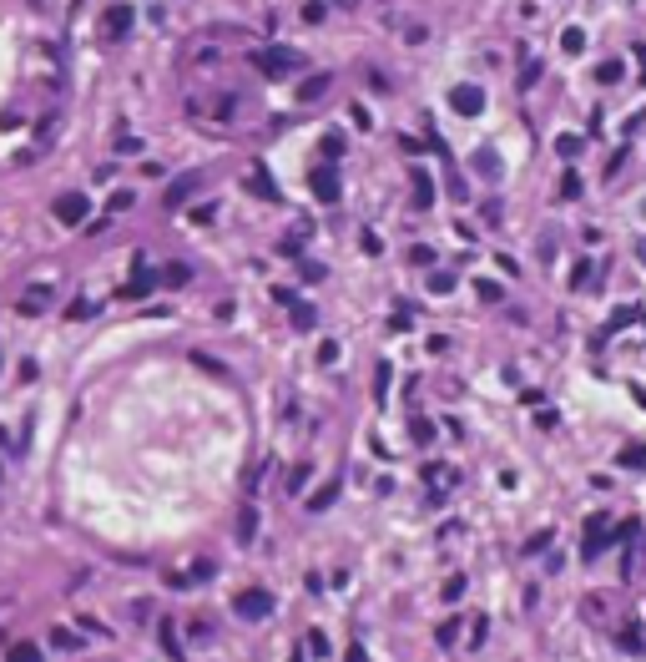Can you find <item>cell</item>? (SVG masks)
Segmentation results:
<instances>
[{"instance_id": "ac0fdd59", "label": "cell", "mask_w": 646, "mask_h": 662, "mask_svg": "<svg viewBox=\"0 0 646 662\" xmlns=\"http://www.w3.org/2000/svg\"><path fill=\"white\" fill-rule=\"evenodd\" d=\"M621 71H626L621 61H601V66H596V81H606V87H611V81H621Z\"/></svg>"}, {"instance_id": "d6a6232c", "label": "cell", "mask_w": 646, "mask_h": 662, "mask_svg": "<svg viewBox=\"0 0 646 662\" xmlns=\"http://www.w3.org/2000/svg\"><path fill=\"white\" fill-rule=\"evenodd\" d=\"M561 192H566V198H576V192H580V177H576V172H566V182H561Z\"/></svg>"}, {"instance_id": "1f68e13d", "label": "cell", "mask_w": 646, "mask_h": 662, "mask_svg": "<svg viewBox=\"0 0 646 662\" xmlns=\"http://www.w3.org/2000/svg\"><path fill=\"white\" fill-rule=\"evenodd\" d=\"M308 652H318V657L329 652V642H323V632H308Z\"/></svg>"}, {"instance_id": "4dcf8cb0", "label": "cell", "mask_w": 646, "mask_h": 662, "mask_svg": "<svg viewBox=\"0 0 646 662\" xmlns=\"http://www.w3.org/2000/svg\"><path fill=\"white\" fill-rule=\"evenodd\" d=\"M546 546H550V531H541V536H530V541H525V551H546Z\"/></svg>"}, {"instance_id": "d6986e66", "label": "cell", "mask_w": 646, "mask_h": 662, "mask_svg": "<svg viewBox=\"0 0 646 662\" xmlns=\"http://www.w3.org/2000/svg\"><path fill=\"white\" fill-rule=\"evenodd\" d=\"M621 465H631V471H646V445H631V450H621Z\"/></svg>"}, {"instance_id": "484cf974", "label": "cell", "mask_w": 646, "mask_h": 662, "mask_svg": "<svg viewBox=\"0 0 646 662\" xmlns=\"http://www.w3.org/2000/svg\"><path fill=\"white\" fill-rule=\"evenodd\" d=\"M374 395H379V399L389 395V365H379V374H374Z\"/></svg>"}, {"instance_id": "277c9868", "label": "cell", "mask_w": 646, "mask_h": 662, "mask_svg": "<svg viewBox=\"0 0 646 662\" xmlns=\"http://www.w3.org/2000/svg\"><path fill=\"white\" fill-rule=\"evenodd\" d=\"M449 106H455L460 117H480V112H485V91L465 81V87H455V91H449Z\"/></svg>"}, {"instance_id": "5bb4252c", "label": "cell", "mask_w": 646, "mask_h": 662, "mask_svg": "<svg viewBox=\"0 0 646 662\" xmlns=\"http://www.w3.org/2000/svg\"><path fill=\"white\" fill-rule=\"evenodd\" d=\"M157 284H167V288H182V284H192V268H187V263H167V268L157 273Z\"/></svg>"}, {"instance_id": "603a6c76", "label": "cell", "mask_w": 646, "mask_h": 662, "mask_svg": "<svg viewBox=\"0 0 646 662\" xmlns=\"http://www.w3.org/2000/svg\"><path fill=\"white\" fill-rule=\"evenodd\" d=\"M409 430H414V440H419V445H429V440H435V425H429V420H414Z\"/></svg>"}, {"instance_id": "cb8c5ba5", "label": "cell", "mask_w": 646, "mask_h": 662, "mask_svg": "<svg viewBox=\"0 0 646 662\" xmlns=\"http://www.w3.org/2000/svg\"><path fill=\"white\" fill-rule=\"evenodd\" d=\"M460 591H465V576H449L444 582V602H460Z\"/></svg>"}, {"instance_id": "9a60e30c", "label": "cell", "mask_w": 646, "mask_h": 662, "mask_svg": "<svg viewBox=\"0 0 646 662\" xmlns=\"http://www.w3.org/2000/svg\"><path fill=\"white\" fill-rule=\"evenodd\" d=\"M157 637H162V647H167V657H182V642H177V622H172V617H162V627H157Z\"/></svg>"}, {"instance_id": "44dd1931", "label": "cell", "mask_w": 646, "mask_h": 662, "mask_svg": "<svg viewBox=\"0 0 646 662\" xmlns=\"http://www.w3.org/2000/svg\"><path fill=\"white\" fill-rule=\"evenodd\" d=\"M10 662H40V652H36L31 642H15V647H10Z\"/></svg>"}, {"instance_id": "6da1fadb", "label": "cell", "mask_w": 646, "mask_h": 662, "mask_svg": "<svg viewBox=\"0 0 646 662\" xmlns=\"http://www.w3.org/2000/svg\"><path fill=\"white\" fill-rule=\"evenodd\" d=\"M248 61H253L263 76H273V81H283L288 71H303V56L288 51V46H263V51H253Z\"/></svg>"}, {"instance_id": "7402d4cb", "label": "cell", "mask_w": 646, "mask_h": 662, "mask_svg": "<svg viewBox=\"0 0 646 662\" xmlns=\"http://www.w3.org/2000/svg\"><path fill=\"white\" fill-rule=\"evenodd\" d=\"M313 318H318V314H313L308 304H293V324H298V329H313Z\"/></svg>"}, {"instance_id": "e575fe53", "label": "cell", "mask_w": 646, "mask_h": 662, "mask_svg": "<svg viewBox=\"0 0 646 662\" xmlns=\"http://www.w3.org/2000/svg\"><path fill=\"white\" fill-rule=\"evenodd\" d=\"M293 662H303V652H293Z\"/></svg>"}, {"instance_id": "f546056e", "label": "cell", "mask_w": 646, "mask_h": 662, "mask_svg": "<svg viewBox=\"0 0 646 662\" xmlns=\"http://www.w3.org/2000/svg\"><path fill=\"white\" fill-rule=\"evenodd\" d=\"M429 288H435V293H449V288H455V279H449V273H435V279H429Z\"/></svg>"}, {"instance_id": "7c38bea8", "label": "cell", "mask_w": 646, "mask_h": 662, "mask_svg": "<svg viewBox=\"0 0 646 662\" xmlns=\"http://www.w3.org/2000/svg\"><path fill=\"white\" fill-rule=\"evenodd\" d=\"M126 26H132V6H112V10H106V20H101L106 36H126Z\"/></svg>"}, {"instance_id": "5b68a950", "label": "cell", "mask_w": 646, "mask_h": 662, "mask_svg": "<svg viewBox=\"0 0 646 662\" xmlns=\"http://www.w3.org/2000/svg\"><path fill=\"white\" fill-rule=\"evenodd\" d=\"M197 187H202V172H182V177H172V187L162 192V203H167V207H182Z\"/></svg>"}, {"instance_id": "ffe728a7", "label": "cell", "mask_w": 646, "mask_h": 662, "mask_svg": "<svg viewBox=\"0 0 646 662\" xmlns=\"http://www.w3.org/2000/svg\"><path fill=\"white\" fill-rule=\"evenodd\" d=\"M51 647H61V652H76L81 642H76V637H71L66 627H56V632H51Z\"/></svg>"}, {"instance_id": "3957f363", "label": "cell", "mask_w": 646, "mask_h": 662, "mask_svg": "<svg viewBox=\"0 0 646 662\" xmlns=\"http://www.w3.org/2000/svg\"><path fill=\"white\" fill-rule=\"evenodd\" d=\"M243 192H253V198H263V203H283V192L273 187V177H268L263 162H253L248 172H243Z\"/></svg>"}, {"instance_id": "8fae6325", "label": "cell", "mask_w": 646, "mask_h": 662, "mask_svg": "<svg viewBox=\"0 0 646 662\" xmlns=\"http://www.w3.org/2000/svg\"><path fill=\"white\" fill-rule=\"evenodd\" d=\"M152 288H157V273H152V268H137L132 284H121V298H147Z\"/></svg>"}, {"instance_id": "2e32d148", "label": "cell", "mask_w": 646, "mask_h": 662, "mask_svg": "<svg viewBox=\"0 0 646 662\" xmlns=\"http://www.w3.org/2000/svg\"><path fill=\"white\" fill-rule=\"evenodd\" d=\"M253 536H257V510H253V506H248V510H243V521H238V541H243V546H248V541H253Z\"/></svg>"}, {"instance_id": "4316f807", "label": "cell", "mask_w": 646, "mask_h": 662, "mask_svg": "<svg viewBox=\"0 0 646 662\" xmlns=\"http://www.w3.org/2000/svg\"><path fill=\"white\" fill-rule=\"evenodd\" d=\"M318 359H323V365H333V359H338V344H333V339H323V344H318Z\"/></svg>"}, {"instance_id": "f1b7e54d", "label": "cell", "mask_w": 646, "mask_h": 662, "mask_svg": "<svg viewBox=\"0 0 646 662\" xmlns=\"http://www.w3.org/2000/svg\"><path fill=\"white\" fill-rule=\"evenodd\" d=\"M323 152L338 157V152H343V137H338V132H329V137H323Z\"/></svg>"}, {"instance_id": "7a4b0ae2", "label": "cell", "mask_w": 646, "mask_h": 662, "mask_svg": "<svg viewBox=\"0 0 646 662\" xmlns=\"http://www.w3.org/2000/svg\"><path fill=\"white\" fill-rule=\"evenodd\" d=\"M238 617H248V622H263V617L273 612V591H263V587H248V591H238Z\"/></svg>"}, {"instance_id": "4fadbf2b", "label": "cell", "mask_w": 646, "mask_h": 662, "mask_svg": "<svg viewBox=\"0 0 646 662\" xmlns=\"http://www.w3.org/2000/svg\"><path fill=\"white\" fill-rule=\"evenodd\" d=\"M329 81H333V76H308L303 87H298V101L308 106V101H318V96H329Z\"/></svg>"}, {"instance_id": "52a82bcc", "label": "cell", "mask_w": 646, "mask_h": 662, "mask_svg": "<svg viewBox=\"0 0 646 662\" xmlns=\"http://www.w3.org/2000/svg\"><path fill=\"white\" fill-rule=\"evenodd\" d=\"M81 218H86V198H81V192H66V198H56V223L76 228Z\"/></svg>"}, {"instance_id": "30bf717a", "label": "cell", "mask_w": 646, "mask_h": 662, "mask_svg": "<svg viewBox=\"0 0 646 662\" xmlns=\"http://www.w3.org/2000/svg\"><path fill=\"white\" fill-rule=\"evenodd\" d=\"M606 541H611L606 521H601V516H591V521H586V536H580V551H586V557H596V551L606 546Z\"/></svg>"}, {"instance_id": "9c48e42d", "label": "cell", "mask_w": 646, "mask_h": 662, "mask_svg": "<svg viewBox=\"0 0 646 662\" xmlns=\"http://www.w3.org/2000/svg\"><path fill=\"white\" fill-rule=\"evenodd\" d=\"M51 298H56V288H51V284H36V288L20 293V314H40V309H51Z\"/></svg>"}, {"instance_id": "ba28073f", "label": "cell", "mask_w": 646, "mask_h": 662, "mask_svg": "<svg viewBox=\"0 0 646 662\" xmlns=\"http://www.w3.org/2000/svg\"><path fill=\"white\" fill-rule=\"evenodd\" d=\"M409 187H414V207H435V182L424 167H409Z\"/></svg>"}, {"instance_id": "83f0119b", "label": "cell", "mask_w": 646, "mask_h": 662, "mask_svg": "<svg viewBox=\"0 0 646 662\" xmlns=\"http://www.w3.org/2000/svg\"><path fill=\"white\" fill-rule=\"evenodd\" d=\"M303 480H308V465H298V471L288 476V490H293V496H298V490H303Z\"/></svg>"}, {"instance_id": "8992f818", "label": "cell", "mask_w": 646, "mask_h": 662, "mask_svg": "<svg viewBox=\"0 0 646 662\" xmlns=\"http://www.w3.org/2000/svg\"><path fill=\"white\" fill-rule=\"evenodd\" d=\"M313 192L323 198V207H333V203H338V167H333V162H323L318 172H313Z\"/></svg>"}, {"instance_id": "836d02e7", "label": "cell", "mask_w": 646, "mask_h": 662, "mask_svg": "<svg viewBox=\"0 0 646 662\" xmlns=\"http://www.w3.org/2000/svg\"><path fill=\"white\" fill-rule=\"evenodd\" d=\"M636 253H641V263H646V243H641V248H636Z\"/></svg>"}, {"instance_id": "e0dca14e", "label": "cell", "mask_w": 646, "mask_h": 662, "mask_svg": "<svg viewBox=\"0 0 646 662\" xmlns=\"http://www.w3.org/2000/svg\"><path fill=\"white\" fill-rule=\"evenodd\" d=\"M555 152H561V157H580V152H586V137H561V142H555Z\"/></svg>"}, {"instance_id": "d590c367", "label": "cell", "mask_w": 646, "mask_h": 662, "mask_svg": "<svg viewBox=\"0 0 646 662\" xmlns=\"http://www.w3.org/2000/svg\"><path fill=\"white\" fill-rule=\"evenodd\" d=\"M338 6H354V0H338Z\"/></svg>"}, {"instance_id": "d4e9b609", "label": "cell", "mask_w": 646, "mask_h": 662, "mask_svg": "<svg viewBox=\"0 0 646 662\" xmlns=\"http://www.w3.org/2000/svg\"><path fill=\"white\" fill-rule=\"evenodd\" d=\"M455 637H460V617H449V622H444V627H440V642H444V647H449V642H455Z\"/></svg>"}]
</instances>
